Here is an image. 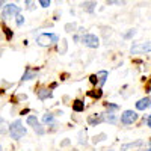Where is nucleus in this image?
<instances>
[{
	"label": "nucleus",
	"mask_w": 151,
	"mask_h": 151,
	"mask_svg": "<svg viewBox=\"0 0 151 151\" xmlns=\"http://www.w3.org/2000/svg\"><path fill=\"white\" fill-rule=\"evenodd\" d=\"M59 41V36L56 33H41L36 38V44L40 47H48Z\"/></svg>",
	"instance_id": "nucleus-3"
},
{
	"label": "nucleus",
	"mask_w": 151,
	"mask_h": 151,
	"mask_svg": "<svg viewBox=\"0 0 151 151\" xmlns=\"http://www.w3.org/2000/svg\"><path fill=\"white\" fill-rule=\"evenodd\" d=\"M80 41L88 48H98V45H100V38L97 35H94V33H85L80 38Z\"/></svg>",
	"instance_id": "nucleus-5"
},
{
	"label": "nucleus",
	"mask_w": 151,
	"mask_h": 151,
	"mask_svg": "<svg viewBox=\"0 0 151 151\" xmlns=\"http://www.w3.org/2000/svg\"><path fill=\"white\" fill-rule=\"evenodd\" d=\"M9 136H11V139H14V141H20L23 136H26L27 133V129L23 125L21 119H15V121H12L11 125H9Z\"/></svg>",
	"instance_id": "nucleus-1"
},
{
	"label": "nucleus",
	"mask_w": 151,
	"mask_h": 151,
	"mask_svg": "<svg viewBox=\"0 0 151 151\" xmlns=\"http://www.w3.org/2000/svg\"><path fill=\"white\" fill-rule=\"evenodd\" d=\"M86 95H88V97H91V98L98 100V98H101V97H103V91H101V88H98V89L88 91V92H86Z\"/></svg>",
	"instance_id": "nucleus-14"
},
{
	"label": "nucleus",
	"mask_w": 151,
	"mask_h": 151,
	"mask_svg": "<svg viewBox=\"0 0 151 151\" xmlns=\"http://www.w3.org/2000/svg\"><path fill=\"white\" fill-rule=\"evenodd\" d=\"M79 144L80 145H86V132L85 130H82L79 133Z\"/></svg>",
	"instance_id": "nucleus-24"
},
{
	"label": "nucleus",
	"mask_w": 151,
	"mask_h": 151,
	"mask_svg": "<svg viewBox=\"0 0 151 151\" xmlns=\"http://www.w3.org/2000/svg\"><path fill=\"white\" fill-rule=\"evenodd\" d=\"M36 76H38V73H36V71H33L30 67H27L26 70H24L23 76H21V82H27V80L36 79Z\"/></svg>",
	"instance_id": "nucleus-9"
},
{
	"label": "nucleus",
	"mask_w": 151,
	"mask_h": 151,
	"mask_svg": "<svg viewBox=\"0 0 151 151\" xmlns=\"http://www.w3.org/2000/svg\"><path fill=\"white\" fill-rule=\"evenodd\" d=\"M3 32H5V35H6V40H8V41L12 40V36H14V32H12L9 27H3Z\"/></svg>",
	"instance_id": "nucleus-27"
},
{
	"label": "nucleus",
	"mask_w": 151,
	"mask_h": 151,
	"mask_svg": "<svg viewBox=\"0 0 151 151\" xmlns=\"http://www.w3.org/2000/svg\"><path fill=\"white\" fill-rule=\"evenodd\" d=\"M136 109L137 110H147V109H150V97L147 95V97L141 98L139 101L136 103Z\"/></svg>",
	"instance_id": "nucleus-11"
},
{
	"label": "nucleus",
	"mask_w": 151,
	"mask_h": 151,
	"mask_svg": "<svg viewBox=\"0 0 151 151\" xmlns=\"http://www.w3.org/2000/svg\"><path fill=\"white\" fill-rule=\"evenodd\" d=\"M103 118H104L106 122H110V124H116V122H118V118H116L115 113H109V112H106V113H103Z\"/></svg>",
	"instance_id": "nucleus-15"
},
{
	"label": "nucleus",
	"mask_w": 151,
	"mask_h": 151,
	"mask_svg": "<svg viewBox=\"0 0 151 151\" xmlns=\"http://www.w3.org/2000/svg\"><path fill=\"white\" fill-rule=\"evenodd\" d=\"M0 151H3V147L2 145H0Z\"/></svg>",
	"instance_id": "nucleus-39"
},
{
	"label": "nucleus",
	"mask_w": 151,
	"mask_h": 151,
	"mask_svg": "<svg viewBox=\"0 0 151 151\" xmlns=\"http://www.w3.org/2000/svg\"><path fill=\"white\" fill-rule=\"evenodd\" d=\"M24 5H26V9H29V11H32L33 9V0H26V2H24Z\"/></svg>",
	"instance_id": "nucleus-31"
},
{
	"label": "nucleus",
	"mask_w": 151,
	"mask_h": 151,
	"mask_svg": "<svg viewBox=\"0 0 151 151\" xmlns=\"http://www.w3.org/2000/svg\"><path fill=\"white\" fill-rule=\"evenodd\" d=\"M70 144H71V141H70V139H65V141H62V142H60V148H64V147H68Z\"/></svg>",
	"instance_id": "nucleus-33"
},
{
	"label": "nucleus",
	"mask_w": 151,
	"mask_h": 151,
	"mask_svg": "<svg viewBox=\"0 0 151 151\" xmlns=\"http://www.w3.org/2000/svg\"><path fill=\"white\" fill-rule=\"evenodd\" d=\"M26 122L30 125V127H35V125L40 124V121H38V118H36L35 115H29V116H27V119H26Z\"/></svg>",
	"instance_id": "nucleus-20"
},
{
	"label": "nucleus",
	"mask_w": 151,
	"mask_h": 151,
	"mask_svg": "<svg viewBox=\"0 0 151 151\" xmlns=\"http://www.w3.org/2000/svg\"><path fill=\"white\" fill-rule=\"evenodd\" d=\"M97 79H98V86L101 88L104 83H106V80H107V77H109V73L106 71V70H101V71H98L97 74Z\"/></svg>",
	"instance_id": "nucleus-12"
},
{
	"label": "nucleus",
	"mask_w": 151,
	"mask_h": 151,
	"mask_svg": "<svg viewBox=\"0 0 151 151\" xmlns=\"http://www.w3.org/2000/svg\"><path fill=\"white\" fill-rule=\"evenodd\" d=\"M107 139V134L106 133H100V134H95L92 137V144H98V142H101V141H106Z\"/></svg>",
	"instance_id": "nucleus-17"
},
{
	"label": "nucleus",
	"mask_w": 151,
	"mask_h": 151,
	"mask_svg": "<svg viewBox=\"0 0 151 151\" xmlns=\"http://www.w3.org/2000/svg\"><path fill=\"white\" fill-rule=\"evenodd\" d=\"M3 122H5V119H3V118H0V124H3Z\"/></svg>",
	"instance_id": "nucleus-38"
},
{
	"label": "nucleus",
	"mask_w": 151,
	"mask_h": 151,
	"mask_svg": "<svg viewBox=\"0 0 151 151\" xmlns=\"http://www.w3.org/2000/svg\"><path fill=\"white\" fill-rule=\"evenodd\" d=\"M26 113H29V109H23V110L20 112V115H26Z\"/></svg>",
	"instance_id": "nucleus-34"
},
{
	"label": "nucleus",
	"mask_w": 151,
	"mask_h": 151,
	"mask_svg": "<svg viewBox=\"0 0 151 151\" xmlns=\"http://www.w3.org/2000/svg\"><path fill=\"white\" fill-rule=\"evenodd\" d=\"M103 151H115L113 148H106V150H103Z\"/></svg>",
	"instance_id": "nucleus-36"
},
{
	"label": "nucleus",
	"mask_w": 151,
	"mask_h": 151,
	"mask_svg": "<svg viewBox=\"0 0 151 151\" xmlns=\"http://www.w3.org/2000/svg\"><path fill=\"white\" fill-rule=\"evenodd\" d=\"M41 5V8H48L50 5H52V0H38Z\"/></svg>",
	"instance_id": "nucleus-28"
},
{
	"label": "nucleus",
	"mask_w": 151,
	"mask_h": 151,
	"mask_svg": "<svg viewBox=\"0 0 151 151\" xmlns=\"http://www.w3.org/2000/svg\"><path fill=\"white\" fill-rule=\"evenodd\" d=\"M74 41L79 42V41H80V36H79V35H74Z\"/></svg>",
	"instance_id": "nucleus-35"
},
{
	"label": "nucleus",
	"mask_w": 151,
	"mask_h": 151,
	"mask_svg": "<svg viewBox=\"0 0 151 151\" xmlns=\"http://www.w3.org/2000/svg\"><path fill=\"white\" fill-rule=\"evenodd\" d=\"M107 3L109 5H124L125 2L124 0H107Z\"/></svg>",
	"instance_id": "nucleus-30"
},
{
	"label": "nucleus",
	"mask_w": 151,
	"mask_h": 151,
	"mask_svg": "<svg viewBox=\"0 0 151 151\" xmlns=\"http://www.w3.org/2000/svg\"><path fill=\"white\" fill-rule=\"evenodd\" d=\"M137 119H139V115H137V112H134V110H124L122 113H121V118H119V121H121V124L122 125H132V124H134Z\"/></svg>",
	"instance_id": "nucleus-4"
},
{
	"label": "nucleus",
	"mask_w": 151,
	"mask_h": 151,
	"mask_svg": "<svg viewBox=\"0 0 151 151\" xmlns=\"http://www.w3.org/2000/svg\"><path fill=\"white\" fill-rule=\"evenodd\" d=\"M42 122L44 124H53L55 122V115L53 113H45V115L42 116Z\"/></svg>",
	"instance_id": "nucleus-18"
},
{
	"label": "nucleus",
	"mask_w": 151,
	"mask_h": 151,
	"mask_svg": "<svg viewBox=\"0 0 151 151\" xmlns=\"http://www.w3.org/2000/svg\"><path fill=\"white\" fill-rule=\"evenodd\" d=\"M71 151H77V150H71Z\"/></svg>",
	"instance_id": "nucleus-40"
},
{
	"label": "nucleus",
	"mask_w": 151,
	"mask_h": 151,
	"mask_svg": "<svg viewBox=\"0 0 151 151\" xmlns=\"http://www.w3.org/2000/svg\"><path fill=\"white\" fill-rule=\"evenodd\" d=\"M73 110L74 112H77V113H80V112H83L85 110V103L82 101V100H74L73 101Z\"/></svg>",
	"instance_id": "nucleus-13"
},
{
	"label": "nucleus",
	"mask_w": 151,
	"mask_h": 151,
	"mask_svg": "<svg viewBox=\"0 0 151 151\" xmlns=\"http://www.w3.org/2000/svg\"><path fill=\"white\" fill-rule=\"evenodd\" d=\"M130 53L133 56L136 55H142V53H150V42H141V44H133L130 48Z\"/></svg>",
	"instance_id": "nucleus-6"
},
{
	"label": "nucleus",
	"mask_w": 151,
	"mask_h": 151,
	"mask_svg": "<svg viewBox=\"0 0 151 151\" xmlns=\"http://www.w3.org/2000/svg\"><path fill=\"white\" fill-rule=\"evenodd\" d=\"M89 82H91V85H94V86L98 85V79H97L95 74H91V76H89Z\"/></svg>",
	"instance_id": "nucleus-29"
},
{
	"label": "nucleus",
	"mask_w": 151,
	"mask_h": 151,
	"mask_svg": "<svg viewBox=\"0 0 151 151\" xmlns=\"http://www.w3.org/2000/svg\"><path fill=\"white\" fill-rule=\"evenodd\" d=\"M33 130H35V133H36V134H40V136L45 133V129H44V125H41V124L35 125V127H33Z\"/></svg>",
	"instance_id": "nucleus-25"
},
{
	"label": "nucleus",
	"mask_w": 151,
	"mask_h": 151,
	"mask_svg": "<svg viewBox=\"0 0 151 151\" xmlns=\"http://www.w3.org/2000/svg\"><path fill=\"white\" fill-rule=\"evenodd\" d=\"M144 142L142 141H134V142H129V144H124L121 145V151H127L129 148H133V147H141Z\"/></svg>",
	"instance_id": "nucleus-16"
},
{
	"label": "nucleus",
	"mask_w": 151,
	"mask_h": 151,
	"mask_svg": "<svg viewBox=\"0 0 151 151\" xmlns=\"http://www.w3.org/2000/svg\"><path fill=\"white\" fill-rule=\"evenodd\" d=\"M36 97L44 101V100L52 98V97H53V92H52V89H48V88H41V89L36 91Z\"/></svg>",
	"instance_id": "nucleus-8"
},
{
	"label": "nucleus",
	"mask_w": 151,
	"mask_h": 151,
	"mask_svg": "<svg viewBox=\"0 0 151 151\" xmlns=\"http://www.w3.org/2000/svg\"><path fill=\"white\" fill-rule=\"evenodd\" d=\"M104 107H106V110H107L109 113H113L115 110H118V109H119V106H118V104H113V103H104Z\"/></svg>",
	"instance_id": "nucleus-22"
},
{
	"label": "nucleus",
	"mask_w": 151,
	"mask_h": 151,
	"mask_svg": "<svg viewBox=\"0 0 151 151\" xmlns=\"http://www.w3.org/2000/svg\"><path fill=\"white\" fill-rule=\"evenodd\" d=\"M64 29H65V32H68V33H73V32H76V30H77V24H76V23H67Z\"/></svg>",
	"instance_id": "nucleus-21"
},
{
	"label": "nucleus",
	"mask_w": 151,
	"mask_h": 151,
	"mask_svg": "<svg viewBox=\"0 0 151 151\" xmlns=\"http://www.w3.org/2000/svg\"><path fill=\"white\" fill-rule=\"evenodd\" d=\"M2 18L3 20H11V18H15L18 14H21V9L20 6H17L15 3H6L5 6H2Z\"/></svg>",
	"instance_id": "nucleus-2"
},
{
	"label": "nucleus",
	"mask_w": 151,
	"mask_h": 151,
	"mask_svg": "<svg viewBox=\"0 0 151 151\" xmlns=\"http://www.w3.org/2000/svg\"><path fill=\"white\" fill-rule=\"evenodd\" d=\"M104 122V118H103V113H92L91 116H88V124L91 127H95V125Z\"/></svg>",
	"instance_id": "nucleus-7"
},
{
	"label": "nucleus",
	"mask_w": 151,
	"mask_h": 151,
	"mask_svg": "<svg viewBox=\"0 0 151 151\" xmlns=\"http://www.w3.org/2000/svg\"><path fill=\"white\" fill-rule=\"evenodd\" d=\"M141 151H151V150H150V147H147V150H141Z\"/></svg>",
	"instance_id": "nucleus-37"
},
{
	"label": "nucleus",
	"mask_w": 151,
	"mask_h": 151,
	"mask_svg": "<svg viewBox=\"0 0 151 151\" xmlns=\"http://www.w3.org/2000/svg\"><path fill=\"white\" fill-rule=\"evenodd\" d=\"M80 6H82V9H83L85 12H88V14H92V12L95 11V8H97V2H94V0H86V2L82 3Z\"/></svg>",
	"instance_id": "nucleus-10"
},
{
	"label": "nucleus",
	"mask_w": 151,
	"mask_h": 151,
	"mask_svg": "<svg viewBox=\"0 0 151 151\" xmlns=\"http://www.w3.org/2000/svg\"><path fill=\"white\" fill-rule=\"evenodd\" d=\"M24 21H26V20H24V17H23L21 14H18V15L15 17V24H17L18 27H21V26H23V24H24Z\"/></svg>",
	"instance_id": "nucleus-26"
},
{
	"label": "nucleus",
	"mask_w": 151,
	"mask_h": 151,
	"mask_svg": "<svg viewBox=\"0 0 151 151\" xmlns=\"http://www.w3.org/2000/svg\"><path fill=\"white\" fill-rule=\"evenodd\" d=\"M144 122H145L147 127H150V125H151V116H150V115H147V116L144 118Z\"/></svg>",
	"instance_id": "nucleus-32"
},
{
	"label": "nucleus",
	"mask_w": 151,
	"mask_h": 151,
	"mask_svg": "<svg viewBox=\"0 0 151 151\" xmlns=\"http://www.w3.org/2000/svg\"><path fill=\"white\" fill-rule=\"evenodd\" d=\"M67 50H68V42H67V40H62L60 45H59V55H65Z\"/></svg>",
	"instance_id": "nucleus-19"
},
{
	"label": "nucleus",
	"mask_w": 151,
	"mask_h": 151,
	"mask_svg": "<svg viewBox=\"0 0 151 151\" xmlns=\"http://www.w3.org/2000/svg\"><path fill=\"white\" fill-rule=\"evenodd\" d=\"M134 35H136V29H130L129 32H125V33L122 35V38H124V40H132Z\"/></svg>",
	"instance_id": "nucleus-23"
}]
</instances>
